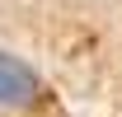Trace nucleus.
I'll return each instance as SVG.
<instances>
[{
	"label": "nucleus",
	"mask_w": 122,
	"mask_h": 117,
	"mask_svg": "<svg viewBox=\"0 0 122 117\" xmlns=\"http://www.w3.org/2000/svg\"><path fill=\"white\" fill-rule=\"evenodd\" d=\"M33 89H38L33 70L24 66V61H14V56L0 52V103H28Z\"/></svg>",
	"instance_id": "nucleus-1"
}]
</instances>
